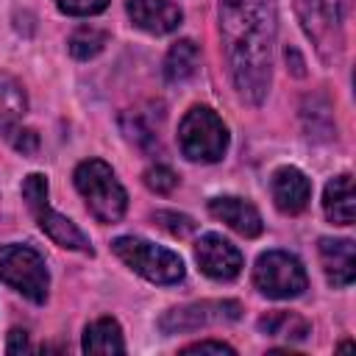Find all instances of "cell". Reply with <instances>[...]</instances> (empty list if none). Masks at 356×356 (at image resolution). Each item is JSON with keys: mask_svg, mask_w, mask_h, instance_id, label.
I'll return each instance as SVG.
<instances>
[{"mask_svg": "<svg viewBox=\"0 0 356 356\" xmlns=\"http://www.w3.org/2000/svg\"><path fill=\"white\" fill-rule=\"evenodd\" d=\"M270 189H273V200H275L278 211H284V214L303 211L309 206V197H312V184L298 167L275 170L273 181H270Z\"/></svg>", "mask_w": 356, "mask_h": 356, "instance_id": "30bf717a", "label": "cell"}, {"mask_svg": "<svg viewBox=\"0 0 356 356\" xmlns=\"http://www.w3.org/2000/svg\"><path fill=\"white\" fill-rule=\"evenodd\" d=\"M145 184H147V189H153V192H159V195H167V192H172V189L178 186V175H175L170 167L156 164V167H150V170L145 172Z\"/></svg>", "mask_w": 356, "mask_h": 356, "instance_id": "44dd1931", "label": "cell"}, {"mask_svg": "<svg viewBox=\"0 0 356 356\" xmlns=\"http://www.w3.org/2000/svg\"><path fill=\"white\" fill-rule=\"evenodd\" d=\"M22 197H25L28 209L36 206V203H42V200H47V181H44V175L31 172V175L22 181Z\"/></svg>", "mask_w": 356, "mask_h": 356, "instance_id": "603a6c76", "label": "cell"}, {"mask_svg": "<svg viewBox=\"0 0 356 356\" xmlns=\"http://www.w3.org/2000/svg\"><path fill=\"white\" fill-rule=\"evenodd\" d=\"M209 211L220 222H225L228 228H234L242 236H259L261 228H264L261 225V214L256 211V206L242 200V197H231V195L214 197V200H209Z\"/></svg>", "mask_w": 356, "mask_h": 356, "instance_id": "5bb4252c", "label": "cell"}, {"mask_svg": "<svg viewBox=\"0 0 356 356\" xmlns=\"http://www.w3.org/2000/svg\"><path fill=\"white\" fill-rule=\"evenodd\" d=\"M25 114V92L11 75H0V131L11 128Z\"/></svg>", "mask_w": 356, "mask_h": 356, "instance_id": "d6986e66", "label": "cell"}, {"mask_svg": "<svg viewBox=\"0 0 356 356\" xmlns=\"http://www.w3.org/2000/svg\"><path fill=\"white\" fill-rule=\"evenodd\" d=\"M114 253L142 278L153 284H178L184 278V261L178 253L159 248L139 236H120L114 239Z\"/></svg>", "mask_w": 356, "mask_h": 356, "instance_id": "277c9868", "label": "cell"}, {"mask_svg": "<svg viewBox=\"0 0 356 356\" xmlns=\"http://www.w3.org/2000/svg\"><path fill=\"white\" fill-rule=\"evenodd\" d=\"M31 211H33V217L39 220V228H42L58 248L81 250V253H92V245H89V239L83 236V231H81L72 220H67L64 214L53 211V209L47 206V200L31 206Z\"/></svg>", "mask_w": 356, "mask_h": 356, "instance_id": "7c38bea8", "label": "cell"}, {"mask_svg": "<svg viewBox=\"0 0 356 356\" xmlns=\"http://www.w3.org/2000/svg\"><path fill=\"white\" fill-rule=\"evenodd\" d=\"M298 11L320 56L334 58L342 47V0H298Z\"/></svg>", "mask_w": 356, "mask_h": 356, "instance_id": "52a82bcc", "label": "cell"}, {"mask_svg": "<svg viewBox=\"0 0 356 356\" xmlns=\"http://www.w3.org/2000/svg\"><path fill=\"white\" fill-rule=\"evenodd\" d=\"M108 42V33L100 31V28H92V25H83L78 28L72 36H70V53L75 58H92L97 56Z\"/></svg>", "mask_w": 356, "mask_h": 356, "instance_id": "ffe728a7", "label": "cell"}, {"mask_svg": "<svg viewBox=\"0 0 356 356\" xmlns=\"http://www.w3.org/2000/svg\"><path fill=\"white\" fill-rule=\"evenodd\" d=\"M323 211L337 225H350L356 220V195H353V178L348 172L328 181L323 195Z\"/></svg>", "mask_w": 356, "mask_h": 356, "instance_id": "9a60e30c", "label": "cell"}, {"mask_svg": "<svg viewBox=\"0 0 356 356\" xmlns=\"http://www.w3.org/2000/svg\"><path fill=\"white\" fill-rule=\"evenodd\" d=\"M220 31L239 95L250 103H261L273 75L275 3L220 0Z\"/></svg>", "mask_w": 356, "mask_h": 356, "instance_id": "6da1fadb", "label": "cell"}, {"mask_svg": "<svg viewBox=\"0 0 356 356\" xmlns=\"http://www.w3.org/2000/svg\"><path fill=\"white\" fill-rule=\"evenodd\" d=\"M239 314H242V306L236 300H200V303H189L167 312L159 325L164 334H181V331H197L214 323H228V320H236Z\"/></svg>", "mask_w": 356, "mask_h": 356, "instance_id": "ba28073f", "label": "cell"}, {"mask_svg": "<svg viewBox=\"0 0 356 356\" xmlns=\"http://www.w3.org/2000/svg\"><path fill=\"white\" fill-rule=\"evenodd\" d=\"M259 328L270 337H284V339H303L309 334V323L292 312H270L259 320Z\"/></svg>", "mask_w": 356, "mask_h": 356, "instance_id": "ac0fdd59", "label": "cell"}, {"mask_svg": "<svg viewBox=\"0 0 356 356\" xmlns=\"http://www.w3.org/2000/svg\"><path fill=\"white\" fill-rule=\"evenodd\" d=\"M6 131H8L11 145H14L19 153H36L39 139H36V134H33V131H19V128H6Z\"/></svg>", "mask_w": 356, "mask_h": 356, "instance_id": "d4e9b609", "label": "cell"}, {"mask_svg": "<svg viewBox=\"0 0 356 356\" xmlns=\"http://www.w3.org/2000/svg\"><path fill=\"white\" fill-rule=\"evenodd\" d=\"M0 278L22 292L33 303H44L50 275L44 259L28 245H3L0 248Z\"/></svg>", "mask_w": 356, "mask_h": 356, "instance_id": "5b68a950", "label": "cell"}, {"mask_svg": "<svg viewBox=\"0 0 356 356\" xmlns=\"http://www.w3.org/2000/svg\"><path fill=\"white\" fill-rule=\"evenodd\" d=\"M197 64H200L197 44L189 42V39H181V42H175V44L170 47V53H167V58H164V75H167V81H172V83H175V81H186L189 75H195Z\"/></svg>", "mask_w": 356, "mask_h": 356, "instance_id": "e0dca14e", "label": "cell"}, {"mask_svg": "<svg viewBox=\"0 0 356 356\" xmlns=\"http://www.w3.org/2000/svg\"><path fill=\"white\" fill-rule=\"evenodd\" d=\"M6 350H8V353H22V350H28V334L19 331V328L8 331V345H6Z\"/></svg>", "mask_w": 356, "mask_h": 356, "instance_id": "4316f807", "label": "cell"}, {"mask_svg": "<svg viewBox=\"0 0 356 356\" xmlns=\"http://www.w3.org/2000/svg\"><path fill=\"white\" fill-rule=\"evenodd\" d=\"M83 350L86 353H100V356L125 353V339H122V331H120L117 320L100 317V320L89 323L86 331H83Z\"/></svg>", "mask_w": 356, "mask_h": 356, "instance_id": "2e32d148", "label": "cell"}, {"mask_svg": "<svg viewBox=\"0 0 356 356\" xmlns=\"http://www.w3.org/2000/svg\"><path fill=\"white\" fill-rule=\"evenodd\" d=\"M178 145L189 161H220L228 147V128L209 106H192L178 125Z\"/></svg>", "mask_w": 356, "mask_h": 356, "instance_id": "3957f363", "label": "cell"}, {"mask_svg": "<svg viewBox=\"0 0 356 356\" xmlns=\"http://www.w3.org/2000/svg\"><path fill=\"white\" fill-rule=\"evenodd\" d=\"M320 261L331 286H350L356 278V250L350 239H320Z\"/></svg>", "mask_w": 356, "mask_h": 356, "instance_id": "4fadbf2b", "label": "cell"}, {"mask_svg": "<svg viewBox=\"0 0 356 356\" xmlns=\"http://www.w3.org/2000/svg\"><path fill=\"white\" fill-rule=\"evenodd\" d=\"M56 6L64 11V14H72V17H89V14H100L108 0H56Z\"/></svg>", "mask_w": 356, "mask_h": 356, "instance_id": "7402d4cb", "label": "cell"}, {"mask_svg": "<svg viewBox=\"0 0 356 356\" xmlns=\"http://www.w3.org/2000/svg\"><path fill=\"white\" fill-rule=\"evenodd\" d=\"M75 186H78L81 197L86 200L89 211L100 222H117L125 214L128 195L106 161H100V159L81 161L75 167Z\"/></svg>", "mask_w": 356, "mask_h": 356, "instance_id": "7a4b0ae2", "label": "cell"}, {"mask_svg": "<svg viewBox=\"0 0 356 356\" xmlns=\"http://www.w3.org/2000/svg\"><path fill=\"white\" fill-rule=\"evenodd\" d=\"M184 353H234L231 345L225 342H211V339H203V342H195V345H186Z\"/></svg>", "mask_w": 356, "mask_h": 356, "instance_id": "484cf974", "label": "cell"}, {"mask_svg": "<svg viewBox=\"0 0 356 356\" xmlns=\"http://www.w3.org/2000/svg\"><path fill=\"white\" fill-rule=\"evenodd\" d=\"M128 17L147 33H170L181 25V8L170 0H128Z\"/></svg>", "mask_w": 356, "mask_h": 356, "instance_id": "8fae6325", "label": "cell"}, {"mask_svg": "<svg viewBox=\"0 0 356 356\" xmlns=\"http://www.w3.org/2000/svg\"><path fill=\"white\" fill-rule=\"evenodd\" d=\"M195 259H197L200 270L209 278H214V281H231L242 270V253H239V248L231 245L228 239H222L220 234L200 236V242L195 248Z\"/></svg>", "mask_w": 356, "mask_h": 356, "instance_id": "9c48e42d", "label": "cell"}, {"mask_svg": "<svg viewBox=\"0 0 356 356\" xmlns=\"http://www.w3.org/2000/svg\"><path fill=\"white\" fill-rule=\"evenodd\" d=\"M253 284L259 286L261 295L286 300V298H298L306 289L309 278H306L303 264L292 253H286V250H267V253H261L256 259Z\"/></svg>", "mask_w": 356, "mask_h": 356, "instance_id": "8992f818", "label": "cell"}, {"mask_svg": "<svg viewBox=\"0 0 356 356\" xmlns=\"http://www.w3.org/2000/svg\"><path fill=\"white\" fill-rule=\"evenodd\" d=\"M156 220H159V225H161V228H167V231H170V234H175V236H186V234H192V231H195V222H192L186 214L159 211V214H156Z\"/></svg>", "mask_w": 356, "mask_h": 356, "instance_id": "cb8c5ba5", "label": "cell"}]
</instances>
